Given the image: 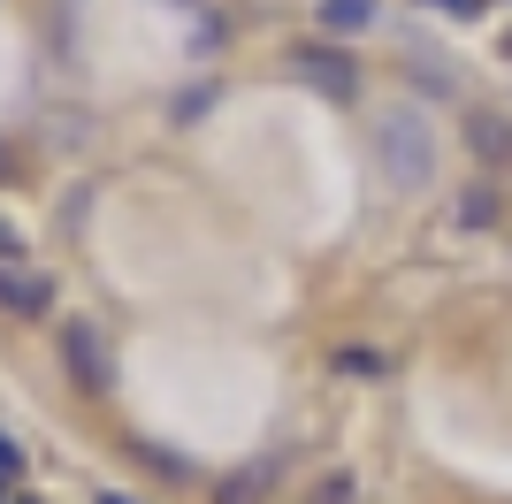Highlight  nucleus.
I'll list each match as a JSON object with an SVG mask.
<instances>
[{
  "mask_svg": "<svg viewBox=\"0 0 512 504\" xmlns=\"http://www.w3.org/2000/svg\"><path fill=\"white\" fill-rule=\"evenodd\" d=\"M375 153H383V168H390V184H398V191H421L428 176H436V130H428L413 107H390V115H383Z\"/></svg>",
  "mask_w": 512,
  "mask_h": 504,
  "instance_id": "f257e3e1",
  "label": "nucleus"
},
{
  "mask_svg": "<svg viewBox=\"0 0 512 504\" xmlns=\"http://www.w3.org/2000/svg\"><path fill=\"white\" fill-rule=\"evenodd\" d=\"M0 268H23V230L0 214Z\"/></svg>",
  "mask_w": 512,
  "mask_h": 504,
  "instance_id": "1a4fd4ad",
  "label": "nucleus"
},
{
  "mask_svg": "<svg viewBox=\"0 0 512 504\" xmlns=\"http://www.w3.org/2000/svg\"><path fill=\"white\" fill-rule=\"evenodd\" d=\"M100 504H138V497H123V489H107V497H100Z\"/></svg>",
  "mask_w": 512,
  "mask_h": 504,
  "instance_id": "4468645a",
  "label": "nucleus"
},
{
  "mask_svg": "<svg viewBox=\"0 0 512 504\" xmlns=\"http://www.w3.org/2000/svg\"><path fill=\"white\" fill-rule=\"evenodd\" d=\"M314 504H352V474H329V482L314 489Z\"/></svg>",
  "mask_w": 512,
  "mask_h": 504,
  "instance_id": "9d476101",
  "label": "nucleus"
},
{
  "mask_svg": "<svg viewBox=\"0 0 512 504\" xmlns=\"http://www.w3.org/2000/svg\"><path fill=\"white\" fill-rule=\"evenodd\" d=\"M260 482H276V459H268V466H245V474H230V482L214 489V504H253Z\"/></svg>",
  "mask_w": 512,
  "mask_h": 504,
  "instance_id": "0eeeda50",
  "label": "nucleus"
},
{
  "mask_svg": "<svg viewBox=\"0 0 512 504\" xmlns=\"http://www.w3.org/2000/svg\"><path fill=\"white\" fill-rule=\"evenodd\" d=\"M505 54H512V39H505Z\"/></svg>",
  "mask_w": 512,
  "mask_h": 504,
  "instance_id": "2eb2a0df",
  "label": "nucleus"
},
{
  "mask_svg": "<svg viewBox=\"0 0 512 504\" xmlns=\"http://www.w3.org/2000/svg\"><path fill=\"white\" fill-rule=\"evenodd\" d=\"M0 482H23V451L8 443V428H0Z\"/></svg>",
  "mask_w": 512,
  "mask_h": 504,
  "instance_id": "9b49d317",
  "label": "nucleus"
},
{
  "mask_svg": "<svg viewBox=\"0 0 512 504\" xmlns=\"http://www.w3.org/2000/svg\"><path fill=\"white\" fill-rule=\"evenodd\" d=\"M490 214H497V199H490V191H482V184H474L467 199H459V222H474V230H482V222H490Z\"/></svg>",
  "mask_w": 512,
  "mask_h": 504,
  "instance_id": "6e6552de",
  "label": "nucleus"
},
{
  "mask_svg": "<svg viewBox=\"0 0 512 504\" xmlns=\"http://www.w3.org/2000/svg\"><path fill=\"white\" fill-rule=\"evenodd\" d=\"M436 8H451V16H474V8H482V0H436Z\"/></svg>",
  "mask_w": 512,
  "mask_h": 504,
  "instance_id": "f8f14e48",
  "label": "nucleus"
},
{
  "mask_svg": "<svg viewBox=\"0 0 512 504\" xmlns=\"http://www.w3.org/2000/svg\"><path fill=\"white\" fill-rule=\"evenodd\" d=\"M54 306V283L46 275H31V268H0V314H46Z\"/></svg>",
  "mask_w": 512,
  "mask_h": 504,
  "instance_id": "20e7f679",
  "label": "nucleus"
},
{
  "mask_svg": "<svg viewBox=\"0 0 512 504\" xmlns=\"http://www.w3.org/2000/svg\"><path fill=\"white\" fill-rule=\"evenodd\" d=\"M375 8H383V0H321V31L352 39V31H367V23H375Z\"/></svg>",
  "mask_w": 512,
  "mask_h": 504,
  "instance_id": "39448f33",
  "label": "nucleus"
},
{
  "mask_svg": "<svg viewBox=\"0 0 512 504\" xmlns=\"http://www.w3.org/2000/svg\"><path fill=\"white\" fill-rule=\"evenodd\" d=\"M8 168H16V153H8V138H0V184H8Z\"/></svg>",
  "mask_w": 512,
  "mask_h": 504,
  "instance_id": "ddd939ff",
  "label": "nucleus"
},
{
  "mask_svg": "<svg viewBox=\"0 0 512 504\" xmlns=\"http://www.w3.org/2000/svg\"><path fill=\"white\" fill-rule=\"evenodd\" d=\"M62 359H69V382H77V390H107V382H115V359H107L92 321H69L62 329Z\"/></svg>",
  "mask_w": 512,
  "mask_h": 504,
  "instance_id": "f03ea898",
  "label": "nucleus"
},
{
  "mask_svg": "<svg viewBox=\"0 0 512 504\" xmlns=\"http://www.w3.org/2000/svg\"><path fill=\"white\" fill-rule=\"evenodd\" d=\"M474 153H482V161H505L512 153V123L505 115H474Z\"/></svg>",
  "mask_w": 512,
  "mask_h": 504,
  "instance_id": "423d86ee",
  "label": "nucleus"
},
{
  "mask_svg": "<svg viewBox=\"0 0 512 504\" xmlns=\"http://www.w3.org/2000/svg\"><path fill=\"white\" fill-rule=\"evenodd\" d=\"M291 69H299L306 84H321L329 100H352V92H360V62H352V54H337V46H299V54H291Z\"/></svg>",
  "mask_w": 512,
  "mask_h": 504,
  "instance_id": "7ed1b4c3",
  "label": "nucleus"
}]
</instances>
